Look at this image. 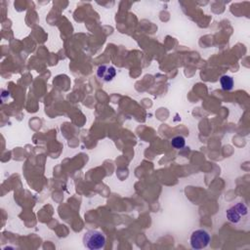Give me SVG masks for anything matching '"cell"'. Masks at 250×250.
I'll list each match as a JSON object with an SVG mask.
<instances>
[{
  "instance_id": "obj_1",
  "label": "cell",
  "mask_w": 250,
  "mask_h": 250,
  "mask_svg": "<svg viewBox=\"0 0 250 250\" xmlns=\"http://www.w3.org/2000/svg\"><path fill=\"white\" fill-rule=\"evenodd\" d=\"M225 216L234 227H247L249 223V208L242 200L234 201L226 208Z\"/></svg>"
},
{
  "instance_id": "obj_3",
  "label": "cell",
  "mask_w": 250,
  "mask_h": 250,
  "mask_svg": "<svg viewBox=\"0 0 250 250\" xmlns=\"http://www.w3.org/2000/svg\"><path fill=\"white\" fill-rule=\"evenodd\" d=\"M211 241L210 233L204 229H196L192 230L189 236L190 247L194 250H201L206 248Z\"/></svg>"
},
{
  "instance_id": "obj_6",
  "label": "cell",
  "mask_w": 250,
  "mask_h": 250,
  "mask_svg": "<svg viewBox=\"0 0 250 250\" xmlns=\"http://www.w3.org/2000/svg\"><path fill=\"white\" fill-rule=\"evenodd\" d=\"M186 145V139L183 136H175L172 138L171 140V146L176 148V149H180L183 148Z\"/></svg>"
},
{
  "instance_id": "obj_2",
  "label": "cell",
  "mask_w": 250,
  "mask_h": 250,
  "mask_svg": "<svg viewBox=\"0 0 250 250\" xmlns=\"http://www.w3.org/2000/svg\"><path fill=\"white\" fill-rule=\"evenodd\" d=\"M82 242L83 245L89 250H100L104 248L106 237L101 230L90 229L84 233Z\"/></svg>"
},
{
  "instance_id": "obj_4",
  "label": "cell",
  "mask_w": 250,
  "mask_h": 250,
  "mask_svg": "<svg viewBox=\"0 0 250 250\" xmlns=\"http://www.w3.org/2000/svg\"><path fill=\"white\" fill-rule=\"evenodd\" d=\"M96 75L104 82H110L116 75V69L110 64H101L96 70Z\"/></svg>"
},
{
  "instance_id": "obj_5",
  "label": "cell",
  "mask_w": 250,
  "mask_h": 250,
  "mask_svg": "<svg viewBox=\"0 0 250 250\" xmlns=\"http://www.w3.org/2000/svg\"><path fill=\"white\" fill-rule=\"evenodd\" d=\"M220 84L224 91H230L233 88L234 81L231 76L225 74L220 77Z\"/></svg>"
}]
</instances>
